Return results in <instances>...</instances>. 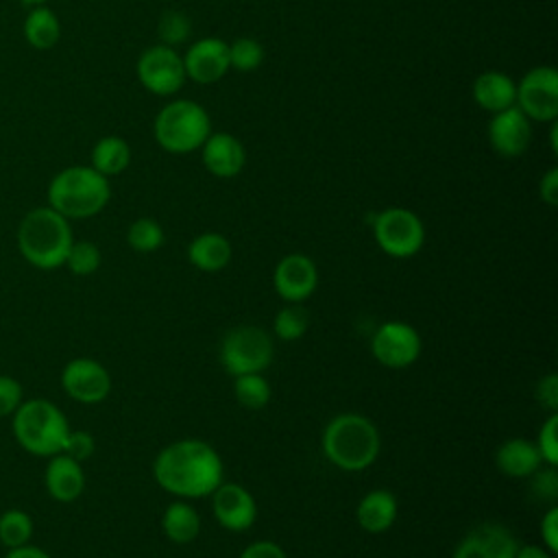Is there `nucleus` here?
Returning a JSON list of instances; mask_svg holds the SVG:
<instances>
[{
  "label": "nucleus",
  "mask_w": 558,
  "mask_h": 558,
  "mask_svg": "<svg viewBox=\"0 0 558 558\" xmlns=\"http://www.w3.org/2000/svg\"><path fill=\"white\" fill-rule=\"evenodd\" d=\"M155 482L183 499L209 497L225 480L220 453L201 438H183L166 445L153 462Z\"/></svg>",
  "instance_id": "1"
},
{
  "label": "nucleus",
  "mask_w": 558,
  "mask_h": 558,
  "mask_svg": "<svg viewBox=\"0 0 558 558\" xmlns=\"http://www.w3.org/2000/svg\"><path fill=\"white\" fill-rule=\"evenodd\" d=\"M320 447L333 466L357 473L377 460L381 436L368 416L357 412H342L325 425Z\"/></svg>",
  "instance_id": "2"
},
{
  "label": "nucleus",
  "mask_w": 558,
  "mask_h": 558,
  "mask_svg": "<svg viewBox=\"0 0 558 558\" xmlns=\"http://www.w3.org/2000/svg\"><path fill=\"white\" fill-rule=\"evenodd\" d=\"M72 242L68 218L50 205L31 209L17 227V248L22 257L41 270L63 266Z\"/></svg>",
  "instance_id": "3"
},
{
  "label": "nucleus",
  "mask_w": 558,
  "mask_h": 558,
  "mask_svg": "<svg viewBox=\"0 0 558 558\" xmlns=\"http://www.w3.org/2000/svg\"><path fill=\"white\" fill-rule=\"evenodd\" d=\"M111 187L105 174L92 166H70L57 172L48 185V203L54 211L70 218H92L105 209Z\"/></svg>",
  "instance_id": "4"
},
{
  "label": "nucleus",
  "mask_w": 558,
  "mask_h": 558,
  "mask_svg": "<svg viewBox=\"0 0 558 558\" xmlns=\"http://www.w3.org/2000/svg\"><path fill=\"white\" fill-rule=\"evenodd\" d=\"M13 434L33 456H54L63 451L70 434L65 414L48 399L22 401L13 412Z\"/></svg>",
  "instance_id": "5"
},
{
  "label": "nucleus",
  "mask_w": 558,
  "mask_h": 558,
  "mask_svg": "<svg viewBox=\"0 0 558 558\" xmlns=\"http://www.w3.org/2000/svg\"><path fill=\"white\" fill-rule=\"evenodd\" d=\"M207 111L194 100H174L161 107L153 133L157 144L168 153H190L211 135Z\"/></svg>",
  "instance_id": "6"
},
{
  "label": "nucleus",
  "mask_w": 558,
  "mask_h": 558,
  "mask_svg": "<svg viewBox=\"0 0 558 558\" xmlns=\"http://www.w3.org/2000/svg\"><path fill=\"white\" fill-rule=\"evenodd\" d=\"M218 355L222 368L231 377L262 373L275 355L272 336L257 325H240L225 333Z\"/></svg>",
  "instance_id": "7"
},
{
  "label": "nucleus",
  "mask_w": 558,
  "mask_h": 558,
  "mask_svg": "<svg viewBox=\"0 0 558 558\" xmlns=\"http://www.w3.org/2000/svg\"><path fill=\"white\" fill-rule=\"evenodd\" d=\"M373 238L386 255L408 259L423 248L425 227L414 211L405 207H388L373 216Z\"/></svg>",
  "instance_id": "8"
},
{
  "label": "nucleus",
  "mask_w": 558,
  "mask_h": 558,
  "mask_svg": "<svg viewBox=\"0 0 558 558\" xmlns=\"http://www.w3.org/2000/svg\"><path fill=\"white\" fill-rule=\"evenodd\" d=\"M421 333L405 320L381 323L371 338L373 357L388 368H405L421 355Z\"/></svg>",
  "instance_id": "9"
},
{
  "label": "nucleus",
  "mask_w": 558,
  "mask_h": 558,
  "mask_svg": "<svg viewBox=\"0 0 558 558\" xmlns=\"http://www.w3.org/2000/svg\"><path fill=\"white\" fill-rule=\"evenodd\" d=\"M519 109L527 120L554 122L558 116V74L551 65H538L523 74L517 85Z\"/></svg>",
  "instance_id": "10"
},
{
  "label": "nucleus",
  "mask_w": 558,
  "mask_h": 558,
  "mask_svg": "<svg viewBox=\"0 0 558 558\" xmlns=\"http://www.w3.org/2000/svg\"><path fill=\"white\" fill-rule=\"evenodd\" d=\"M137 78L140 83L157 94L170 96L179 92L185 83L183 59L170 46H150L137 59Z\"/></svg>",
  "instance_id": "11"
},
{
  "label": "nucleus",
  "mask_w": 558,
  "mask_h": 558,
  "mask_svg": "<svg viewBox=\"0 0 558 558\" xmlns=\"http://www.w3.org/2000/svg\"><path fill=\"white\" fill-rule=\"evenodd\" d=\"M61 386L78 403H100L111 392V375L94 357H74L63 366Z\"/></svg>",
  "instance_id": "12"
},
{
  "label": "nucleus",
  "mask_w": 558,
  "mask_h": 558,
  "mask_svg": "<svg viewBox=\"0 0 558 558\" xmlns=\"http://www.w3.org/2000/svg\"><path fill=\"white\" fill-rule=\"evenodd\" d=\"M318 286V268L303 253L283 255L272 270V288L286 303H303Z\"/></svg>",
  "instance_id": "13"
},
{
  "label": "nucleus",
  "mask_w": 558,
  "mask_h": 558,
  "mask_svg": "<svg viewBox=\"0 0 558 558\" xmlns=\"http://www.w3.org/2000/svg\"><path fill=\"white\" fill-rule=\"evenodd\" d=\"M211 510L220 527L244 532L257 519V504L248 488L238 482H220L211 493Z\"/></svg>",
  "instance_id": "14"
},
{
  "label": "nucleus",
  "mask_w": 558,
  "mask_h": 558,
  "mask_svg": "<svg viewBox=\"0 0 558 558\" xmlns=\"http://www.w3.org/2000/svg\"><path fill=\"white\" fill-rule=\"evenodd\" d=\"M517 547L519 541L506 525L488 521L469 530L451 558H514Z\"/></svg>",
  "instance_id": "15"
},
{
  "label": "nucleus",
  "mask_w": 558,
  "mask_h": 558,
  "mask_svg": "<svg viewBox=\"0 0 558 558\" xmlns=\"http://www.w3.org/2000/svg\"><path fill=\"white\" fill-rule=\"evenodd\" d=\"M185 76L209 85L220 81L229 70V44L218 37H205L194 41L183 57Z\"/></svg>",
  "instance_id": "16"
},
{
  "label": "nucleus",
  "mask_w": 558,
  "mask_h": 558,
  "mask_svg": "<svg viewBox=\"0 0 558 558\" xmlns=\"http://www.w3.org/2000/svg\"><path fill=\"white\" fill-rule=\"evenodd\" d=\"M488 140L497 155L519 157L527 150L532 140V126L527 116L519 107H508L493 116L488 124Z\"/></svg>",
  "instance_id": "17"
},
{
  "label": "nucleus",
  "mask_w": 558,
  "mask_h": 558,
  "mask_svg": "<svg viewBox=\"0 0 558 558\" xmlns=\"http://www.w3.org/2000/svg\"><path fill=\"white\" fill-rule=\"evenodd\" d=\"M44 484L48 495L54 501H61V504L76 501L85 490V473L81 462H76L65 453L50 456V462L44 473Z\"/></svg>",
  "instance_id": "18"
},
{
  "label": "nucleus",
  "mask_w": 558,
  "mask_h": 558,
  "mask_svg": "<svg viewBox=\"0 0 558 558\" xmlns=\"http://www.w3.org/2000/svg\"><path fill=\"white\" fill-rule=\"evenodd\" d=\"M203 163L214 177L231 179L244 168L246 150L238 137L229 133H214L203 142Z\"/></svg>",
  "instance_id": "19"
},
{
  "label": "nucleus",
  "mask_w": 558,
  "mask_h": 558,
  "mask_svg": "<svg viewBox=\"0 0 558 558\" xmlns=\"http://www.w3.org/2000/svg\"><path fill=\"white\" fill-rule=\"evenodd\" d=\"M497 469L514 480H527L545 462L536 449L534 440L527 438H508L495 451Z\"/></svg>",
  "instance_id": "20"
},
{
  "label": "nucleus",
  "mask_w": 558,
  "mask_h": 558,
  "mask_svg": "<svg viewBox=\"0 0 558 558\" xmlns=\"http://www.w3.org/2000/svg\"><path fill=\"white\" fill-rule=\"evenodd\" d=\"M399 514V501L397 497L386 490V488H375L368 490L357 508H355V519L357 525L368 532V534H381L388 532L392 527V523L397 521Z\"/></svg>",
  "instance_id": "21"
},
{
  "label": "nucleus",
  "mask_w": 558,
  "mask_h": 558,
  "mask_svg": "<svg viewBox=\"0 0 558 558\" xmlns=\"http://www.w3.org/2000/svg\"><path fill=\"white\" fill-rule=\"evenodd\" d=\"M473 98L475 102L490 111V113H499L508 107H514L517 102V85L510 76L488 70L482 72L475 83H473Z\"/></svg>",
  "instance_id": "22"
},
{
  "label": "nucleus",
  "mask_w": 558,
  "mask_h": 558,
  "mask_svg": "<svg viewBox=\"0 0 558 558\" xmlns=\"http://www.w3.org/2000/svg\"><path fill=\"white\" fill-rule=\"evenodd\" d=\"M187 259L203 272H218L231 262V242L216 231L201 233L187 244Z\"/></svg>",
  "instance_id": "23"
},
{
  "label": "nucleus",
  "mask_w": 558,
  "mask_h": 558,
  "mask_svg": "<svg viewBox=\"0 0 558 558\" xmlns=\"http://www.w3.org/2000/svg\"><path fill=\"white\" fill-rule=\"evenodd\" d=\"M161 530L168 541L177 545H187L201 532V517L190 501L177 499L166 506L161 514Z\"/></svg>",
  "instance_id": "24"
},
{
  "label": "nucleus",
  "mask_w": 558,
  "mask_h": 558,
  "mask_svg": "<svg viewBox=\"0 0 558 558\" xmlns=\"http://www.w3.org/2000/svg\"><path fill=\"white\" fill-rule=\"evenodd\" d=\"M131 161L129 144L118 135H107L92 150V168L105 177L120 174Z\"/></svg>",
  "instance_id": "25"
},
{
  "label": "nucleus",
  "mask_w": 558,
  "mask_h": 558,
  "mask_svg": "<svg viewBox=\"0 0 558 558\" xmlns=\"http://www.w3.org/2000/svg\"><path fill=\"white\" fill-rule=\"evenodd\" d=\"M24 37L37 50L52 48L61 37V24L54 11L48 7L33 9L24 22Z\"/></svg>",
  "instance_id": "26"
},
{
  "label": "nucleus",
  "mask_w": 558,
  "mask_h": 558,
  "mask_svg": "<svg viewBox=\"0 0 558 558\" xmlns=\"http://www.w3.org/2000/svg\"><path fill=\"white\" fill-rule=\"evenodd\" d=\"M233 395L242 408L262 410L270 401V384L262 373L233 377Z\"/></svg>",
  "instance_id": "27"
},
{
  "label": "nucleus",
  "mask_w": 558,
  "mask_h": 558,
  "mask_svg": "<svg viewBox=\"0 0 558 558\" xmlns=\"http://www.w3.org/2000/svg\"><path fill=\"white\" fill-rule=\"evenodd\" d=\"M307 327H310V316L305 307L299 303H288L275 314V320H272V331L283 342H294L303 338Z\"/></svg>",
  "instance_id": "28"
},
{
  "label": "nucleus",
  "mask_w": 558,
  "mask_h": 558,
  "mask_svg": "<svg viewBox=\"0 0 558 558\" xmlns=\"http://www.w3.org/2000/svg\"><path fill=\"white\" fill-rule=\"evenodd\" d=\"M33 534V519L17 508L4 510L0 514V543L9 549L26 545Z\"/></svg>",
  "instance_id": "29"
},
{
  "label": "nucleus",
  "mask_w": 558,
  "mask_h": 558,
  "mask_svg": "<svg viewBox=\"0 0 558 558\" xmlns=\"http://www.w3.org/2000/svg\"><path fill=\"white\" fill-rule=\"evenodd\" d=\"M126 242L137 253H153L163 244V229L153 218H137L129 225Z\"/></svg>",
  "instance_id": "30"
},
{
  "label": "nucleus",
  "mask_w": 558,
  "mask_h": 558,
  "mask_svg": "<svg viewBox=\"0 0 558 558\" xmlns=\"http://www.w3.org/2000/svg\"><path fill=\"white\" fill-rule=\"evenodd\" d=\"M100 248L94 242L81 240V242H72L68 255H65V266L78 275V277H87L94 275L100 268Z\"/></svg>",
  "instance_id": "31"
},
{
  "label": "nucleus",
  "mask_w": 558,
  "mask_h": 558,
  "mask_svg": "<svg viewBox=\"0 0 558 558\" xmlns=\"http://www.w3.org/2000/svg\"><path fill=\"white\" fill-rule=\"evenodd\" d=\"M264 59V48L259 41L251 37H240L233 44H229V68H235L240 72L255 70Z\"/></svg>",
  "instance_id": "32"
},
{
  "label": "nucleus",
  "mask_w": 558,
  "mask_h": 558,
  "mask_svg": "<svg viewBox=\"0 0 558 558\" xmlns=\"http://www.w3.org/2000/svg\"><path fill=\"white\" fill-rule=\"evenodd\" d=\"M534 442L543 462L549 466H558V414L556 412H549V416L543 421Z\"/></svg>",
  "instance_id": "33"
},
{
  "label": "nucleus",
  "mask_w": 558,
  "mask_h": 558,
  "mask_svg": "<svg viewBox=\"0 0 558 558\" xmlns=\"http://www.w3.org/2000/svg\"><path fill=\"white\" fill-rule=\"evenodd\" d=\"M530 493L538 501H547L549 506H554L556 497H558V473H556V466L543 464L541 469H536L530 475Z\"/></svg>",
  "instance_id": "34"
},
{
  "label": "nucleus",
  "mask_w": 558,
  "mask_h": 558,
  "mask_svg": "<svg viewBox=\"0 0 558 558\" xmlns=\"http://www.w3.org/2000/svg\"><path fill=\"white\" fill-rule=\"evenodd\" d=\"M187 33H190V22L183 13H179V11L163 13V17L159 22V35L166 41V46L183 41L187 37Z\"/></svg>",
  "instance_id": "35"
},
{
  "label": "nucleus",
  "mask_w": 558,
  "mask_h": 558,
  "mask_svg": "<svg viewBox=\"0 0 558 558\" xmlns=\"http://www.w3.org/2000/svg\"><path fill=\"white\" fill-rule=\"evenodd\" d=\"M96 449V440L89 432H83V429H70L65 442H63V451L65 456L74 458L76 462H83L87 460Z\"/></svg>",
  "instance_id": "36"
},
{
  "label": "nucleus",
  "mask_w": 558,
  "mask_h": 558,
  "mask_svg": "<svg viewBox=\"0 0 558 558\" xmlns=\"http://www.w3.org/2000/svg\"><path fill=\"white\" fill-rule=\"evenodd\" d=\"M22 403V386L9 375H0V416H9Z\"/></svg>",
  "instance_id": "37"
},
{
  "label": "nucleus",
  "mask_w": 558,
  "mask_h": 558,
  "mask_svg": "<svg viewBox=\"0 0 558 558\" xmlns=\"http://www.w3.org/2000/svg\"><path fill=\"white\" fill-rule=\"evenodd\" d=\"M541 543L547 551H558V506H549L541 519Z\"/></svg>",
  "instance_id": "38"
},
{
  "label": "nucleus",
  "mask_w": 558,
  "mask_h": 558,
  "mask_svg": "<svg viewBox=\"0 0 558 558\" xmlns=\"http://www.w3.org/2000/svg\"><path fill=\"white\" fill-rule=\"evenodd\" d=\"M536 401L547 408L549 412L558 410V375L547 373L538 384H536Z\"/></svg>",
  "instance_id": "39"
},
{
  "label": "nucleus",
  "mask_w": 558,
  "mask_h": 558,
  "mask_svg": "<svg viewBox=\"0 0 558 558\" xmlns=\"http://www.w3.org/2000/svg\"><path fill=\"white\" fill-rule=\"evenodd\" d=\"M238 558H288L283 547L275 541H253Z\"/></svg>",
  "instance_id": "40"
},
{
  "label": "nucleus",
  "mask_w": 558,
  "mask_h": 558,
  "mask_svg": "<svg viewBox=\"0 0 558 558\" xmlns=\"http://www.w3.org/2000/svg\"><path fill=\"white\" fill-rule=\"evenodd\" d=\"M538 194H541V201L549 207H556L558 205V168H549L541 183H538Z\"/></svg>",
  "instance_id": "41"
},
{
  "label": "nucleus",
  "mask_w": 558,
  "mask_h": 558,
  "mask_svg": "<svg viewBox=\"0 0 558 558\" xmlns=\"http://www.w3.org/2000/svg\"><path fill=\"white\" fill-rule=\"evenodd\" d=\"M514 558H554L551 551H547L543 545L536 543H527V545H519Z\"/></svg>",
  "instance_id": "42"
},
{
  "label": "nucleus",
  "mask_w": 558,
  "mask_h": 558,
  "mask_svg": "<svg viewBox=\"0 0 558 558\" xmlns=\"http://www.w3.org/2000/svg\"><path fill=\"white\" fill-rule=\"evenodd\" d=\"M4 558H50L44 549L35 547V545H20V547H13L7 551Z\"/></svg>",
  "instance_id": "43"
},
{
  "label": "nucleus",
  "mask_w": 558,
  "mask_h": 558,
  "mask_svg": "<svg viewBox=\"0 0 558 558\" xmlns=\"http://www.w3.org/2000/svg\"><path fill=\"white\" fill-rule=\"evenodd\" d=\"M558 126H556V122H551V131H549V142H551V150L554 153H558Z\"/></svg>",
  "instance_id": "44"
},
{
  "label": "nucleus",
  "mask_w": 558,
  "mask_h": 558,
  "mask_svg": "<svg viewBox=\"0 0 558 558\" xmlns=\"http://www.w3.org/2000/svg\"><path fill=\"white\" fill-rule=\"evenodd\" d=\"M22 2H26V4H44L46 0H22Z\"/></svg>",
  "instance_id": "45"
}]
</instances>
